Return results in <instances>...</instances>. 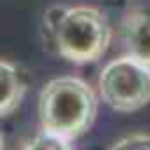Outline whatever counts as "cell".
<instances>
[{"mask_svg":"<svg viewBox=\"0 0 150 150\" xmlns=\"http://www.w3.org/2000/svg\"><path fill=\"white\" fill-rule=\"evenodd\" d=\"M0 150H7V145H5V138H2V134H0Z\"/></svg>","mask_w":150,"mask_h":150,"instance_id":"obj_8","label":"cell"},{"mask_svg":"<svg viewBox=\"0 0 150 150\" xmlns=\"http://www.w3.org/2000/svg\"><path fill=\"white\" fill-rule=\"evenodd\" d=\"M26 96V80L21 70L12 63L0 59V117L12 115Z\"/></svg>","mask_w":150,"mask_h":150,"instance_id":"obj_5","label":"cell"},{"mask_svg":"<svg viewBox=\"0 0 150 150\" xmlns=\"http://www.w3.org/2000/svg\"><path fill=\"white\" fill-rule=\"evenodd\" d=\"M110 150H150V134L148 131H134L122 138H117Z\"/></svg>","mask_w":150,"mask_h":150,"instance_id":"obj_7","label":"cell"},{"mask_svg":"<svg viewBox=\"0 0 150 150\" xmlns=\"http://www.w3.org/2000/svg\"><path fill=\"white\" fill-rule=\"evenodd\" d=\"M98 96L117 112H136L150 103V66L124 54L98 73Z\"/></svg>","mask_w":150,"mask_h":150,"instance_id":"obj_3","label":"cell"},{"mask_svg":"<svg viewBox=\"0 0 150 150\" xmlns=\"http://www.w3.org/2000/svg\"><path fill=\"white\" fill-rule=\"evenodd\" d=\"M98 112V96L91 84L75 75L49 80L38 98L40 129L75 141L91 129Z\"/></svg>","mask_w":150,"mask_h":150,"instance_id":"obj_2","label":"cell"},{"mask_svg":"<svg viewBox=\"0 0 150 150\" xmlns=\"http://www.w3.org/2000/svg\"><path fill=\"white\" fill-rule=\"evenodd\" d=\"M122 42L129 56L150 66V9L148 7H131L120 21Z\"/></svg>","mask_w":150,"mask_h":150,"instance_id":"obj_4","label":"cell"},{"mask_svg":"<svg viewBox=\"0 0 150 150\" xmlns=\"http://www.w3.org/2000/svg\"><path fill=\"white\" fill-rule=\"evenodd\" d=\"M70 143H73V141L61 138V136H56V134H49V131H42V129H40L35 136H30V138L23 143L21 150H73Z\"/></svg>","mask_w":150,"mask_h":150,"instance_id":"obj_6","label":"cell"},{"mask_svg":"<svg viewBox=\"0 0 150 150\" xmlns=\"http://www.w3.org/2000/svg\"><path fill=\"white\" fill-rule=\"evenodd\" d=\"M45 35L54 52L77 66L98 61L110 47L105 14L89 5H54L45 12Z\"/></svg>","mask_w":150,"mask_h":150,"instance_id":"obj_1","label":"cell"}]
</instances>
